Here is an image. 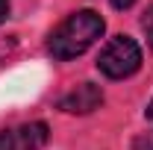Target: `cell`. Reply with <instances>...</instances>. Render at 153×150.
Returning <instances> with one entry per match:
<instances>
[{
    "mask_svg": "<svg viewBox=\"0 0 153 150\" xmlns=\"http://www.w3.org/2000/svg\"><path fill=\"white\" fill-rule=\"evenodd\" d=\"M147 118L153 121V100H150V106H147Z\"/></svg>",
    "mask_w": 153,
    "mask_h": 150,
    "instance_id": "10",
    "label": "cell"
},
{
    "mask_svg": "<svg viewBox=\"0 0 153 150\" xmlns=\"http://www.w3.org/2000/svg\"><path fill=\"white\" fill-rule=\"evenodd\" d=\"M144 33H147V44L153 47V15H150V18H144Z\"/></svg>",
    "mask_w": 153,
    "mask_h": 150,
    "instance_id": "7",
    "label": "cell"
},
{
    "mask_svg": "<svg viewBox=\"0 0 153 150\" xmlns=\"http://www.w3.org/2000/svg\"><path fill=\"white\" fill-rule=\"evenodd\" d=\"M100 103H103V88L94 82H79L74 91H68L59 100V109L68 115H88L100 109Z\"/></svg>",
    "mask_w": 153,
    "mask_h": 150,
    "instance_id": "3",
    "label": "cell"
},
{
    "mask_svg": "<svg viewBox=\"0 0 153 150\" xmlns=\"http://www.w3.org/2000/svg\"><path fill=\"white\" fill-rule=\"evenodd\" d=\"M0 150H15V138H12V130L0 132Z\"/></svg>",
    "mask_w": 153,
    "mask_h": 150,
    "instance_id": "5",
    "label": "cell"
},
{
    "mask_svg": "<svg viewBox=\"0 0 153 150\" xmlns=\"http://www.w3.org/2000/svg\"><path fill=\"white\" fill-rule=\"evenodd\" d=\"M135 147H138V150H153V132H147L144 138H138Z\"/></svg>",
    "mask_w": 153,
    "mask_h": 150,
    "instance_id": "6",
    "label": "cell"
},
{
    "mask_svg": "<svg viewBox=\"0 0 153 150\" xmlns=\"http://www.w3.org/2000/svg\"><path fill=\"white\" fill-rule=\"evenodd\" d=\"M133 3H135V0H112V6H115V9H121V12H124V9H130Z\"/></svg>",
    "mask_w": 153,
    "mask_h": 150,
    "instance_id": "8",
    "label": "cell"
},
{
    "mask_svg": "<svg viewBox=\"0 0 153 150\" xmlns=\"http://www.w3.org/2000/svg\"><path fill=\"white\" fill-rule=\"evenodd\" d=\"M100 74L109 79H127L141 68V47L130 36H115L97 56Z\"/></svg>",
    "mask_w": 153,
    "mask_h": 150,
    "instance_id": "2",
    "label": "cell"
},
{
    "mask_svg": "<svg viewBox=\"0 0 153 150\" xmlns=\"http://www.w3.org/2000/svg\"><path fill=\"white\" fill-rule=\"evenodd\" d=\"M103 30H106V24H103V18L97 15L94 9H79L74 15H68L50 33V38H47V53L53 59H59V62L76 59L103 36Z\"/></svg>",
    "mask_w": 153,
    "mask_h": 150,
    "instance_id": "1",
    "label": "cell"
},
{
    "mask_svg": "<svg viewBox=\"0 0 153 150\" xmlns=\"http://www.w3.org/2000/svg\"><path fill=\"white\" fill-rule=\"evenodd\" d=\"M15 138V150H41L47 144V124L33 121V124H24L18 130H12Z\"/></svg>",
    "mask_w": 153,
    "mask_h": 150,
    "instance_id": "4",
    "label": "cell"
},
{
    "mask_svg": "<svg viewBox=\"0 0 153 150\" xmlns=\"http://www.w3.org/2000/svg\"><path fill=\"white\" fill-rule=\"evenodd\" d=\"M6 15H9V0H0V24L6 21Z\"/></svg>",
    "mask_w": 153,
    "mask_h": 150,
    "instance_id": "9",
    "label": "cell"
}]
</instances>
